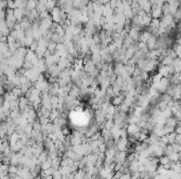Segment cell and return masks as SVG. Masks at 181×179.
Instances as JSON below:
<instances>
[{
    "label": "cell",
    "mask_w": 181,
    "mask_h": 179,
    "mask_svg": "<svg viewBox=\"0 0 181 179\" xmlns=\"http://www.w3.org/2000/svg\"><path fill=\"white\" fill-rule=\"evenodd\" d=\"M128 37L134 42H140L141 31H138V29H130L128 31Z\"/></svg>",
    "instance_id": "6da1fadb"
},
{
    "label": "cell",
    "mask_w": 181,
    "mask_h": 179,
    "mask_svg": "<svg viewBox=\"0 0 181 179\" xmlns=\"http://www.w3.org/2000/svg\"><path fill=\"white\" fill-rule=\"evenodd\" d=\"M123 100H124V97H123L122 95H117V96H113L111 98V102L110 104L113 105V107H120L121 104L123 103Z\"/></svg>",
    "instance_id": "7a4b0ae2"
},
{
    "label": "cell",
    "mask_w": 181,
    "mask_h": 179,
    "mask_svg": "<svg viewBox=\"0 0 181 179\" xmlns=\"http://www.w3.org/2000/svg\"><path fill=\"white\" fill-rule=\"evenodd\" d=\"M157 38L158 37H155V36H150V38L145 42L146 46H147L148 51L150 50H155L156 49V43H157Z\"/></svg>",
    "instance_id": "3957f363"
},
{
    "label": "cell",
    "mask_w": 181,
    "mask_h": 179,
    "mask_svg": "<svg viewBox=\"0 0 181 179\" xmlns=\"http://www.w3.org/2000/svg\"><path fill=\"white\" fill-rule=\"evenodd\" d=\"M153 19V17L152 15H150V13H148V14H145L144 16L142 17V26L144 27V29H146L148 25H149V23H150V21H152Z\"/></svg>",
    "instance_id": "277c9868"
},
{
    "label": "cell",
    "mask_w": 181,
    "mask_h": 179,
    "mask_svg": "<svg viewBox=\"0 0 181 179\" xmlns=\"http://www.w3.org/2000/svg\"><path fill=\"white\" fill-rule=\"evenodd\" d=\"M150 15H152L153 18H155V19H159V18L162 16L161 7H154V9H152Z\"/></svg>",
    "instance_id": "5b68a950"
},
{
    "label": "cell",
    "mask_w": 181,
    "mask_h": 179,
    "mask_svg": "<svg viewBox=\"0 0 181 179\" xmlns=\"http://www.w3.org/2000/svg\"><path fill=\"white\" fill-rule=\"evenodd\" d=\"M161 12L162 15H171V9H169V4L168 2H164V3L161 5Z\"/></svg>",
    "instance_id": "8992f818"
},
{
    "label": "cell",
    "mask_w": 181,
    "mask_h": 179,
    "mask_svg": "<svg viewBox=\"0 0 181 179\" xmlns=\"http://www.w3.org/2000/svg\"><path fill=\"white\" fill-rule=\"evenodd\" d=\"M46 9L48 12H51V11L56 7V0H47L46 2Z\"/></svg>",
    "instance_id": "52a82bcc"
},
{
    "label": "cell",
    "mask_w": 181,
    "mask_h": 179,
    "mask_svg": "<svg viewBox=\"0 0 181 179\" xmlns=\"http://www.w3.org/2000/svg\"><path fill=\"white\" fill-rule=\"evenodd\" d=\"M51 42H54V43H56V44L63 43V37L54 33V34H52V36H51Z\"/></svg>",
    "instance_id": "ba28073f"
},
{
    "label": "cell",
    "mask_w": 181,
    "mask_h": 179,
    "mask_svg": "<svg viewBox=\"0 0 181 179\" xmlns=\"http://www.w3.org/2000/svg\"><path fill=\"white\" fill-rule=\"evenodd\" d=\"M11 92H12V93H13L17 98H20V97H22L23 96V93H22V91L20 90L19 86H15V88H14Z\"/></svg>",
    "instance_id": "9c48e42d"
},
{
    "label": "cell",
    "mask_w": 181,
    "mask_h": 179,
    "mask_svg": "<svg viewBox=\"0 0 181 179\" xmlns=\"http://www.w3.org/2000/svg\"><path fill=\"white\" fill-rule=\"evenodd\" d=\"M173 60H174V59H172L169 56H165V57H163V59L161 60V63H160V64H162V65H171L172 63H173Z\"/></svg>",
    "instance_id": "30bf717a"
},
{
    "label": "cell",
    "mask_w": 181,
    "mask_h": 179,
    "mask_svg": "<svg viewBox=\"0 0 181 179\" xmlns=\"http://www.w3.org/2000/svg\"><path fill=\"white\" fill-rule=\"evenodd\" d=\"M132 42H134V41H132V40L130 39V38H129L128 36H127V37H126L125 39L123 40V44H122V46L124 48V49H128V48H130V46L132 44Z\"/></svg>",
    "instance_id": "8fae6325"
},
{
    "label": "cell",
    "mask_w": 181,
    "mask_h": 179,
    "mask_svg": "<svg viewBox=\"0 0 181 179\" xmlns=\"http://www.w3.org/2000/svg\"><path fill=\"white\" fill-rule=\"evenodd\" d=\"M51 166H52V161H51L50 159H47V160H45L43 162H41V170H43V171L50 169Z\"/></svg>",
    "instance_id": "7c38bea8"
},
{
    "label": "cell",
    "mask_w": 181,
    "mask_h": 179,
    "mask_svg": "<svg viewBox=\"0 0 181 179\" xmlns=\"http://www.w3.org/2000/svg\"><path fill=\"white\" fill-rule=\"evenodd\" d=\"M123 29H124V25H123V24H117V23H115V24H113V27H112V32L120 34Z\"/></svg>",
    "instance_id": "4fadbf2b"
},
{
    "label": "cell",
    "mask_w": 181,
    "mask_h": 179,
    "mask_svg": "<svg viewBox=\"0 0 181 179\" xmlns=\"http://www.w3.org/2000/svg\"><path fill=\"white\" fill-rule=\"evenodd\" d=\"M35 10L37 11V13H43V12H46L47 9H46V5L45 4H41V3H38L36 2V7H35Z\"/></svg>",
    "instance_id": "5bb4252c"
},
{
    "label": "cell",
    "mask_w": 181,
    "mask_h": 179,
    "mask_svg": "<svg viewBox=\"0 0 181 179\" xmlns=\"http://www.w3.org/2000/svg\"><path fill=\"white\" fill-rule=\"evenodd\" d=\"M148 26H150V27H155V29H159V27H160V22H159V19H155V18H153Z\"/></svg>",
    "instance_id": "9a60e30c"
},
{
    "label": "cell",
    "mask_w": 181,
    "mask_h": 179,
    "mask_svg": "<svg viewBox=\"0 0 181 179\" xmlns=\"http://www.w3.org/2000/svg\"><path fill=\"white\" fill-rule=\"evenodd\" d=\"M55 49H56V43H54V42H49V43H48V46H47V50H48V51H50V52L52 53V54L55 52Z\"/></svg>",
    "instance_id": "2e32d148"
},
{
    "label": "cell",
    "mask_w": 181,
    "mask_h": 179,
    "mask_svg": "<svg viewBox=\"0 0 181 179\" xmlns=\"http://www.w3.org/2000/svg\"><path fill=\"white\" fill-rule=\"evenodd\" d=\"M99 23H100V25L103 26L105 23H107V18H106L105 16H101V18H100L99 20Z\"/></svg>",
    "instance_id": "e0dca14e"
},
{
    "label": "cell",
    "mask_w": 181,
    "mask_h": 179,
    "mask_svg": "<svg viewBox=\"0 0 181 179\" xmlns=\"http://www.w3.org/2000/svg\"><path fill=\"white\" fill-rule=\"evenodd\" d=\"M5 20V11L0 10V21H4Z\"/></svg>",
    "instance_id": "ac0fdd59"
},
{
    "label": "cell",
    "mask_w": 181,
    "mask_h": 179,
    "mask_svg": "<svg viewBox=\"0 0 181 179\" xmlns=\"http://www.w3.org/2000/svg\"><path fill=\"white\" fill-rule=\"evenodd\" d=\"M37 2H38V3H41V4H46L47 0H37Z\"/></svg>",
    "instance_id": "d6986e66"
},
{
    "label": "cell",
    "mask_w": 181,
    "mask_h": 179,
    "mask_svg": "<svg viewBox=\"0 0 181 179\" xmlns=\"http://www.w3.org/2000/svg\"><path fill=\"white\" fill-rule=\"evenodd\" d=\"M2 75H3V72H2V71H1V70H0V77H1V76H2Z\"/></svg>",
    "instance_id": "ffe728a7"
},
{
    "label": "cell",
    "mask_w": 181,
    "mask_h": 179,
    "mask_svg": "<svg viewBox=\"0 0 181 179\" xmlns=\"http://www.w3.org/2000/svg\"><path fill=\"white\" fill-rule=\"evenodd\" d=\"M178 1H180V0H178Z\"/></svg>",
    "instance_id": "44dd1931"
}]
</instances>
